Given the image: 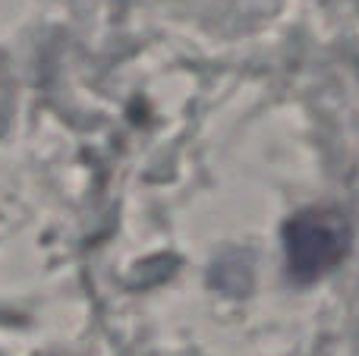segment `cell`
<instances>
[{"label":"cell","instance_id":"cell-1","mask_svg":"<svg viewBox=\"0 0 359 356\" xmlns=\"http://www.w3.org/2000/svg\"><path fill=\"white\" fill-rule=\"evenodd\" d=\"M287 256H290V271L303 281L318 278L344 259L350 249V224L341 212L316 208L303 212L287 224Z\"/></svg>","mask_w":359,"mask_h":356}]
</instances>
